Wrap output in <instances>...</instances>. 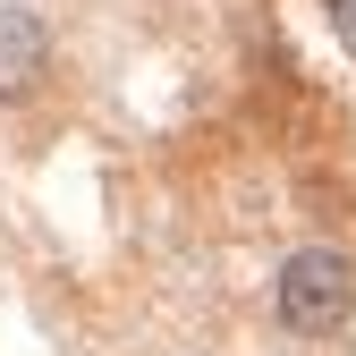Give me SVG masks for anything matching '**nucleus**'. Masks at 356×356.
Masks as SVG:
<instances>
[{"label": "nucleus", "mask_w": 356, "mask_h": 356, "mask_svg": "<svg viewBox=\"0 0 356 356\" xmlns=\"http://www.w3.org/2000/svg\"><path fill=\"white\" fill-rule=\"evenodd\" d=\"M272 314L289 339H331L356 323V263L339 246H297L280 263V289H272Z\"/></svg>", "instance_id": "nucleus-1"}, {"label": "nucleus", "mask_w": 356, "mask_h": 356, "mask_svg": "<svg viewBox=\"0 0 356 356\" xmlns=\"http://www.w3.org/2000/svg\"><path fill=\"white\" fill-rule=\"evenodd\" d=\"M42 76H51V26H42V9L9 0L0 9V102H26Z\"/></svg>", "instance_id": "nucleus-2"}, {"label": "nucleus", "mask_w": 356, "mask_h": 356, "mask_svg": "<svg viewBox=\"0 0 356 356\" xmlns=\"http://www.w3.org/2000/svg\"><path fill=\"white\" fill-rule=\"evenodd\" d=\"M331 26H339V42L356 51V0H331Z\"/></svg>", "instance_id": "nucleus-3"}]
</instances>
